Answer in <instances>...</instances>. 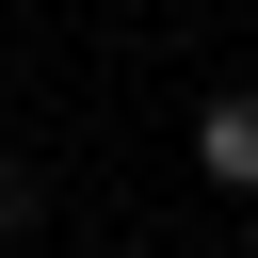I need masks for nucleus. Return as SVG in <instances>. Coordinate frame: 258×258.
Returning <instances> with one entry per match:
<instances>
[{"mask_svg":"<svg viewBox=\"0 0 258 258\" xmlns=\"http://www.w3.org/2000/svg\"><path fill=\"white\" fill-rule=\"evenodd\" d=\"M194 177L210 194H258V97H210L194 113Z\"/></svg>","mask_w":258,"mask_h":258,"instance_id":"f257e3e1","label":"nucleus"}]
</instances>
